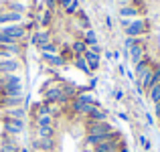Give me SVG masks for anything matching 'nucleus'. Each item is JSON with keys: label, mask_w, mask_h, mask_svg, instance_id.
Wrapping results in <instances>:
<instances>
[{"label": "nucleus", "mask_w": 160, "mask_h": 152, "mask_svg": "<svg viewBox=\"0 0 160 152\" xmlns=\"http://www.w3.org/2000/svg\"><path fill=\"white\" fill-rule=\"evenodd\" d=\"M0 95H24V85L20 75H2L0 77Z\"/></svg>", "instance_id": "f257e3e1"}, {"label": "nucleus", "mask_w": 160, "mask_h": 152, "mask_svg": "<svg viewBox=\"0 0 160 152\" xmlns=\"http://www.w3.org/2000/svg\"><path fill=\"white\" fill-rule=\"evenodd\" d=\"M148 31H150V24H148V20H146V18L128 20V24L124 27L126 37H134V39H140V37H144Z\"/></svg>", "instance_id": "f03ea898"}, {"label": "nucleus", "mask_w": 160, "mask_h": 152, "mask_svg": "<svg viewBox=\"0 0 160 152\" xmlns=\"http://www.w3.org/2000/svg\"><path fill=\"white\" fill-rule=\"evenodd\" d=\"M0 33L6 37H10L12 41H16V43H22L24 39L28 37V31L24 24H6V27H0Z\"/></svg>", "instance_id": "7ed1b4c3"}, {"label": "nucleus", "mask_w": 160, "mask_h": 152, "mask_svg": "<svg viewBox=\"0 0 160 152\" xmlns=\"http://www.w3.org/2000/svg\"><path fill=\"white\" fill-rule=\"evenodd\" d=\"M49 43H53V33L49 28H37V31L31 33V45H35L39 51L47 47Z\"/></svg>", "instance_id": "20e7f679"}, {"label": "nucleus", "mask_w": 160, "mask_h": 152, "mask_svg": "<svg viewBox=\"0 0 160 152\" xmlns=\"http://www.w3.org/2000/svg\"><path fill=\"white\" fill-rule=\"evenodd\" d=\"M24 128H27V122L24 120H10V118L2 120V134H8V136L18 138L24 132Z\"/></svg>", "instance_id": "39448f33"}, {"label": "nucleus", "mask_w": 160, "mask_h": 152, "mask_svg": "<svg viewBox=\"0 0 160 152\" xmlns=\"http://www.w3.org/2000/svg\"><path fill=\"white\" fill-rule=\"evenodd\" d=\"M113 132V126L109 122H87L85 124V136H106Z\"/></svg>", "instance_id": "423d86ee"}, {"label": "nucleus", "mask_w": 160, "mask_h": 152, "mask_svg": "<svg viewBox=\"0 0 160 152\" xmlns=\"http://www.w3.org/2000/svg\"><path fill=\"white\" fill-rule=\"evenodd\" d=\"M83 59L87 61L91 73H95V71L99 69V63H102V47H99V45H95V47H87V51L83 53Z\"/></svg>", "instance_id": "0eeeda50"}, {"label": "nucleus", "mask_w": 160, "mask_h": 152, "mask_svg": "<svg viewBox=\"0 0 160 152\" xmlns=\"http://www.w3.org/2000/svg\"><path fill=\"white\" fill-rule=\"evenodd\" d=\"M31 150L39 152H55L57 150V138H32Z\"/></svg>", "instance_id": "6e6552de"}, {"label": "nucleus", "mask_w": 160, "mask_h": 152, "mask_svg": "<svg viewBox=\"0 0 160 152\" xmlns=\"http://www.w3.org/2000/svg\"><path fill=\"white\" fill-rule=\"evenodd\" d=\"M146 55H148V53H146L144 39L140 37V39H138V43H136V45H132V47L128 49V57H130V61H132L134 65H136V63H140L142 59L146 57Z\"/></svg>", "instance_id": "1a4fd4ad"}, {"label": "nucleus", "mask_w": 160, "mask_h": 152, "mask_svg": "<svg viewBox=\"0 0 160 152\" xmlns=\"http://www.w3.org/2000/svg\"><path fill=\"white\" fill-rule=\"evenodd\" d=\"M20 69V61L16 57H4L0 59V77L2 75H12Z\"/></svg>", "instance_id": "9d476101"}, {"label": "nucleus", "mask_w": 160, "mask_h": 152, "mask_svg": "<svg viewBox=\"0 0 160 152\" xmlns=\"http://www.w3.org/2000/svg\"><path fill=\"white\" fill-rule=\"evenodd\" d=\"M27 108L24 105H20V108H8V109H0V116H2V120H6V118H10V120H24L27 122Z\"/></svg>", "instance_id": "9b49d317"}, {"label": "nucleus", "mask_w": 160, "mask_h": 152, "mask_svg": "<svg viewBox=\"0 0 160 152\" xmlns=\"http://www.w3.org/2000/svg\"><path fill=\"white\" fill-rule=\"evenodd\" d=\"M24 105V95H0V109Z\"/></svg>", "instance_id": "f8f14e48"}, {"label": "nucleus", "mask_w": 160, "mask_h": 152, "mask_svg": "<svg viewBox=\"0 0 160 152\" xmlns=\"http://www.w3.org/2000/svg\"><path fill=\"white\" fill-rule=\"evenodd\" d=\"M41 57H43V61L47 63L51 69H61V67L67 65V61H65V59H63L59 53H53V55H51V53H41Z\"/></svg>", "instance_id": "ddd939ff"}, {"label": "nucleus", "mask_w": 160, "mask_h": 152, "mask_svg": "<svg viewBox=\"0 0 160 152\" xmlns=\"http://www.w3.org/2000/svg\"><path fill=\"white\" fill-rule=\"evenodd\" d=\"M45 126H59L55 116H35L32 118V128H45Z\"/></svg>", "instance_id": "4468645a"}, {"label": "nucleus", "mask_w": 160, "mask_h": 152, "mask_svg": "<svg viewBox=\"0 0 160 152\" xmlns=\"http://www.w3.org/2000/svg\"><path fill=\"white\" fill-rule=\"evenodd\" d=\"M77 39H81L87 47H95L98 45V35H95L93 28H87V31H79L77 33Z\"/></svg>", "instance_id": "2eb2a0df"}, {"label": "nucleus", "mask_w": 160, "mask_h": 152, "mask_svg": "<svg viewBox=\"0 0 160 152\" xmlns=\"http://www.w3.org/2000/svg\"><path fill=\"white\" fill-rule=\"evenodd\" d=\"M142 10H138V8L130 6V4H124V6L120 8V18H126V20H134V18H140Z\"/></svg>", "instance_id": "dca6fc26"}, {"label": "nucleus", "mask_w": 160, "mask_h": 152, "mask_svg": "<svg viewBox=\"0 0 160 152\" xmlns=\"http://www.w3.org/2000/svg\"><path fill=\"white\" fill-rule=\"evenodd\" d=\"M108 109H103L102 105H98V108L91 109V114L87 116V122H108Z\"/></svg>", "instance_id": "f3484780"}, {"label": "nucleus", "mask_w": 160, "mask_h": 152, "mask_svg": "<svg viewBox=\"0 0 160 152\" xmlns=\"http://www.w3.org/2000/svg\"><path fill=\"white\" fill-rule=\"evenodd\" d=\"M59 128L57 126H45V128H35V138H57Z\"/></svg>", "instance_id": "a211bd4d"}, {"label": "nucleus", "mask_w": 160, "mask_h": 152, "mask_svg": "<svg viewBox=\"0 0 160 152\" xmlns=\"http://www.w3.org/2000/svg\"><path fill=\"white\" fill-rule=\"evenodd\" d=\"M69 47H71V53H73V57H83V53L87 51V45L83 43L81 39H77V37H75V39L69 43Z\"/></svg>", "instance_id": "6ab92c4d"}, {"label": "nucleus", "mask_w": 160, "mask_h": 152, "mask_svg": "<svg viewBox=\"0 0 160 152\" xmlns=\"http://www.w3.org/2000/svg\"><path fill=\"white\" fill-rule=\"evenodd\" d=\"M61 10L65 12L67 16H73V14H77V10H79V2L77 0H67V2L61 6Z\"/></svg>", "instance_id": "aec40b11"}, {"label": "nucleus", "mask_w": 160, "mask_h": 152, "mask_svg": "<svg viewBox=\"0 0 160 152\" xmlns=\"http://www.w3.org/2000/svg\"><path fill=\"white\" fill-rule=\"evenodd\" d=\"M71 63H73V65L77 67L79 71H83L85 75H93V73H91V69H89V65H87V61H85L83 57H75V59H73Z\"/></svg>", "instance_id": "412c9836"}, {"label": "nucleus", "mask_w": 160, "mask_h": 152, "mask_svg": "<svg viewBox=\"0 0 160 152\" xmlns=\"http://www.w3.org/2000/svg\"><path fill=\"white\" fill-rule=\"evenodd\" d=\"M148 98H150L152 104H158L160 101V83H154V85L148 89Z\"/></svg>", "instance_id": "4be33fe9"}, {"label": "nucleus", "mask_w": 160, "mask_h": 152, "mask_svg": "<svg viewBox=\"0 0 160 152\" xmlns=\"http://www.w3.org/2000/svg\"><path fill=\"white\" fill-rule=\"evenodd\" d=\"M51 23H53V12H51V10H45L43 18H41V27H43V28H47Z\"/></svg>", "instance_id": "5701e85b"}, {"label": "nucleus", "mask_w": 160, "mask_h": 152, "mask_svg": "<svg viewBox=\"0 0 160 152\" xmlns=\"http://www.w3.org/2000/svg\"><path fill=\"white\" fill-rule=\"evenodd\" d=\"M138 142H140V146H142L144 150H150V148H152V144H150V140L146 138V134H140V136H138Z\"/></svg>", "instance_id": "b1692460"}, {"label": "nucleus", "mask_w": 160, "mask_h": 152, "mask_svg": "<svg viewBox=\"0 0 160 152\" xmlns=\"http://www.w3.org/2000/svg\"><path fill=\"white\" fill-rule=\"evenodd\" d=\"M45 4H47V10H51V12H55L59 8V0H47Z\"/></svg>", "instance_id": "393cba45"}, {"label": "nucleus", "mask_w": 160, "mask_h": 152, "mask_svg": "<svg viewBox=\"0 0 160 152\" xmlns=\"http://www.w3.org/2000/svg\"><path fill=\"white\" fill-rule=\"evenodd\" d=\"M154 114H156V118L160 120V101H158V104H154Z\"/></svg>", "instance_id": "a878e982"}, {"label": "nucleus", "mask_w": 160, "mask_h": 152, "mask_svg": "<svg viewBox=\"0 0 160 152\" xmlns=\"http://www.w3.org/2000/svg\"><path fill=\"white\" fill-rule=\"evenodd\" d=\"M113 95H116V99H122V98H124V94H122V89H116V94H113Z\"/></svg>", "instance_id": "bb28decb"}, {"label": "nucleus", "mask_w": 160, "mask_h": 152, "mask_svg": "<svg viewBox=\"0 0 160 152\" xmlns=\"http://www.w3.org/2000/svg\"><path fill=\"white\" fill-rule=\"evenodd\" d=\"M20 152H31V148H24V146H20Z\"/></svg>", "instance_id": "cd10ccee"}, {"label": "nucleus", "mask_w": 160, "mask_h": 152, "mask_svg": "<svg viewBox=\"0 0 160 152\" xmlns=\"http://www.w3.org/2000/svg\"><path fill=\"white\" fill-rule=\"evenodd\" d=\"M0 152H2V150H0Z\"/></svg>", "instance_id": "c85d7f7f"}]
</instances>
